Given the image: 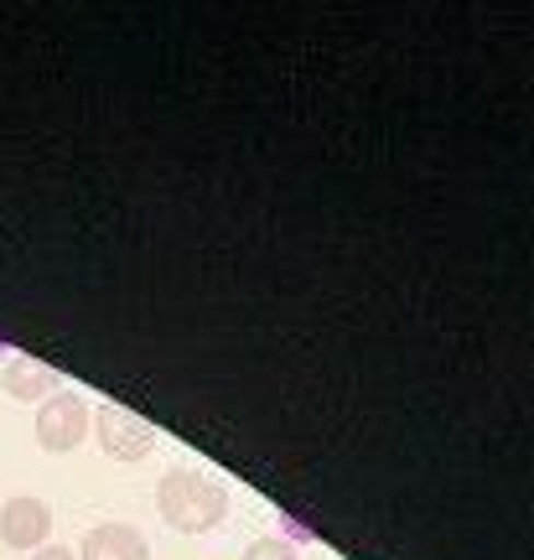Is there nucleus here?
I'll list each match as a JSON object with an SVG mask.
<instances>
[{"label":"nucleus","mask_w":534,"mask_h":560,"mask_svg":"<svg viewBox=\"0 0 534 560\" xmlns=\"http://www.w3.org/2000/svg\"><path fill=\"white\" fill-rule=\"evenodd\" d=\"M156 514L177 535H208L223 524L229 514V493L223 482H213L208 472H193V467H172L156 488Z\"/></svg>","instance_id":"nucleus-1"},{"label":"nucleus","mask_w":534,"mask_h":560,"mask_svg":"<svg viewBox=\"0 0 534 560\" xmlns=\"http://www.w3.org/2000/svg\"><path fill=\"white\" fill-rule=\"evenodd\" d=\"M37 446L42 452H53V457H62V452H73L83 436H89V425H94V405L83 400L79 389H58V395H47V400L37 405Z\"/></svg>","instance_id":"nucleus-2"},{"label":"nucleus","mask_w":534,"mask_h":560,"mask_svg":"<svg viewBox=\"0 0 534 560\" xmlns=\"http://www.w3.org/2000/svg\"><path fill=\"white\" fill-rule=\"evenodd\" d=\"M94 436H100L104 457L115 462H140L151 457V446H156V431L140 416H130L125 405H94Z\"/></svg>","instance_id":"nucleus-3"},{"label":"nucleus","mask_w":534,"mask_h":560,"mask_svg":"<svg viewBox=\"0 0 534 560\" xmlns=\"http://www.w3.org/2000/svg\"><path fill=\"white\" fill-rule=\"evenodd\" d=\"M0 540L11 545V550H42V545H53V509L32 493H16V499L0 503Z\"/></svg>","instance_id":"nucleus-4"},{"label":"nucleus","mask_w":534,"mask_h":560,"mask_svg":"<svg viewBox=\"0 0 534 560\" xmlns=\"http://www.w3.org/2000/svg\"><path fill=\"white\" fill-rule=\"evenodd\" d=\"M79 560H151V545L136 524H94L79 545Z\"/></svg>","instance_id":"nucleus-5"},{"label":"nucleus","mask_w":534,"mask_h":560,"mask_svg":"<svg viewBox=\"0 0 534 560\" xmlns=\"http://www.w3.org/2000/svg\"><path fill=\"white\" fill-rule=\"evenodd\" d=\"M0 384H5V395L21 405H42L47 395H58L62 384L58 374L47 369V363H32V359H11L5 369H0Z\"/></svg>","instance_id":"nucleus-6"},{"label":"nucleus","mask_w":534,"mask_h":560,"mask_svg":"<svg viewBox=\"0 0 534 560\" xmlns=\"http://www.w3.org/2000/svg\"><path fill=\"white\" fill-rule=\"evenodd\" d=\"M244 560H297V550L286 540H255L249 550H244Z\"/></svg>","instance_id":"nucleus-7"},{"label":"nucleus","mask_w":534,"mask_h":560,"mask_svg":"<svg viewBox=\"0 0 534 560\" xmlns=\"http://www.w3.org/2000/svg\"><path fill=\"white\" fill-rule=\"evenodd\" d=\"M32 560H79L68 545H42V550H32Z\"/></svg>","instance_id":"nucleus-8"},{"label":"nucleus","mask_w":534,"mask_h":560,"mask_svg":"<svg viewBox=\"0 0 534 560\" xmlns=\"http://www.w3.org/2000/svg\"><path fill=\"white\" fill-rule=\"evenodd\" d=\"M280 529H286V535H291V540H312V529H301L297 520H280Z\"/></svg>","instance_id":"nucleus-9"},{"label":"nucleus","mask_w":534,"mask_h":560,"mask_svg":"<svg viewBox=\"0 0 534 560\" xmlns=\"http://www.w3.org/2000/svg\"><path fill=\"white\" fill-rule=\"evenodd\" d=\"M5 353H11V348H5V342H0V359H5Z\"/></svg>","instance_id":"nucleus-10"}]
</instances>
